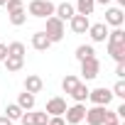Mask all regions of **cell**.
Returning a JSON list of instances; mask_svg holds the SVG:
<instances>
[{
  "instance_id": "cell-1",
  "label": "cell",
  "mask_w": 125,
  "mask_h": 125,
  "mask_svg": "<svg viewBox=\"0 0 125 125\" xmlns=\"http://www.w3.org/2000/svg\"><path fill=\"white\" fill-rule=\"evenodd\" d=\"M47 20V27H44V32H47V37L52 39V42H61L64 39V22H61L56 15H49V17H44Z\"/></svg>"
},
{
  "instance_id": "cell-2",
  "label": "cell",
  "mask_w": 125,
  "mask_h": 125,
  "mask_svg": "<svg viewBox=\"0 0 125 125\" xmlns=\"http://www.w3.org/2000/svg\"><path fill=\"white\" fill-rule=\"evenodd\" d=\"M54 3H52V0H32V3H30V15L32 17H39V20H44V17H49V15H54Z\"/></svg>"
},
{
  "instance_id": "cell-3",
  "label": "cell",
  "mask_w": 125,
  "mask_h": 125,
  "mask_svg": "<svg viewBox=\"0 0 125 125\" xmlns=\"http://www.w3.org/2000/svg\"><path fill=\"white\" fill-rule=\"evenodd\" d=\"M88 98H91V103H93V105H108V103H110L115 96H113V91H110V88L101 86V88L88 91Z\"/></svg>"
},
{
  "instance_id": "cell-4",
  "label": "cell",
  "mask_w": 125,
  "mask_h": 125,
  "mask_svg": "<svg viewBox=\"0 0 125 125\" xmlns=\"http://www.w3.org/2000/svg\"><path fill=\"white\" fill-rule=\"evenodd\" d=\"M98 71H101V61H98L96 56H88V59H83V61H81V76H83L86 81L96 79V76H98Z\"/></svg>"
},
{
  "instance_id": "cell-5",
  "label": "cell",
  "mask_w": 125,
  "mask_h": 125,
  "mask_svg": "<svg viewBox=\"0 0 125 125\" xmlns=\"http://www.w3.org/2000/svg\"><path fill=\"white\" fill-rule=\"evenodd\" d=\"M83 115H86V105H83V103H74L71 108L64 110V120H66L69 125H79V123L83 120Z\"/></svg>"
},
{
  "instance_id": "cell-6",
  "label": "cell",
  "mask_w": 125,
  "mask_h": 125,
  "mask_svg": "<svg viewBox=\"0 0 125 125\" xmlns=\"http://www.w3.org/2000/svg\"><path fill=\"white\" fill-rule=\"evenodd\" d=\"M20 123L22 125H47L49 123V115L44 113V110H25L22 113V118H20Z\"/></svg>"
},
{
  "instance_id": "cell-7",
  "label": "cell",
  "mask_w": 125,
  "mask_h": 125,
  "mask_svg": "<svg viewBox=\"0 0 125 125\" xmlns=\"http://www.w3.org/2000/svg\"><path fill=\"white\" fill-rule=\"evenodd\" d=\"M105 108L108 105H93V108H88L86 115H83V120L88 125H103L105 123Z\"/></svg>"
},
{
  "instance_id": "cell-8",
  "label": "cell",
  "mask_w": 125,
  "mask_h": 125,
  "mask_svg": "<svg viewBox=\"0 0 125 125\" xmlns=\"http://www.w3.org/2000/svg\"><path fill=\"white\" fill-rule=\"evenodd\" d=\"M64 110H66V101L61 98V96L49 98V101H47V108H44L47 115H64Z\"/></svg>"
},
{
  "instance_id": "cell-9",
  "label": "cell",
  "mask_w": 125,
  "mask_h": 125,
  "mask_svg": "<svg viewBox=\"0 0 125 125\" xmlns=\"http://www.w3.org/2000/svg\"><path fill=\"white\" fill-rule=\"evenodd\" d=\"M123 22H125L123 8H108V10H105V25H110V27H123Z\"/></svg>"
},
{
  "instance_id": "cell-10",
  "label": "cell",
  "mask_w": 125,
  "mask_h": 125,
  "mask_svg": "<svg viewBox=\"0 0 125 125\" xmlns=\"http://www.w3.org/2000/svg\"><path fill=\"white\" fill-rule=\"evenodd\" d=\"M69 25H71V30L76 32V34H86L88 32V27H91V22H88V15H74L71 20H69Z\"/></svg>"
},
{
  "instance_id": "cell-11",
  "label": "cell",
  "mask_w": 125,
  "mask_h": 125,
  "mask_svg": "<svg viewBox=\"0 0 125 125\" xmlns=\"http://www.w3.org/2000/svg\"><path fill=\"white\" fill-rule=\"evenodd\" d=\"M52 44H54V42L47 37V32H44V30H39V32H34V34H32V47H34L37 52H47Z\"/></svg>"
},
{
  "instance_id": "cell-12",
  "label": "cell",
  "mask_w": 125,
  "mask_h": 125,
  "mask_svg": "<svg viewBox=\"0 0 125 125\" xmlns=\"http://www.w3.org/2000/svg\"><path fill=\"white\" fill-rule=\"evenodd\" d=\"M88 34H91L93 42H105L108 39V25L105 22H96V25L88 27Z\"/></svg>"
},
{
  "instance_id": "cell-13",
  "label": "cell",
  "mask_w": 125,
  "mask_h": 125,
  "mask_svg": "<svg viewBox=\"0 0 125 125\" xmlns=\"http://www.w3.org/2000/svg\"><path fill=\"white\" fill-rule=\"evenodd\" d=\"M54 15H56L61 22H66V20H71V17L76 15V8H74L71 3H59V5L54 8Z\"/></svg>"
},
{
  "instance_id": "cell-14",
  "label": "cell",
  "mask_w": 125,
  "mask_h": 125,
  "mask_svg": "<svg viewBox=\"0 0 125 125\" xmlns=\"http://www.w3.org/2000/svg\"><path fill=\"white\" fill-rule=\"evenodd\" d=\"M44 88V81H42V76H37V74H30L27 79H25V91H30V93H39Z\"/></svg>"
},
{
  "instance_id": "cell-15",
  "label": "cell",
  "mask_w": 125,
  "mask_h": 125,
  "mask_svg": "<svg viewBox=\"0 0 125 125\" xmlns=\"http://www.w3.org/2000/svg\"><path fill=\"white\" fill-rule=\"evenodd\" d=\"M108 54L115 61H125V44L123 42H108Z\"/></svg>"
},
{
  "instance_id": "cell-16",
  "label": "cell",
  "mask_w": 125,
  "mask_h": 125,
  "mask_svg": "<svg viewBox=\"0 0 125 125\" xmlns=\"http://www.w3.org/2000/svg\"><path fill=\"white\" fill-rule=\"evenodd\" d=\"M3 61H5V69H8V71H20V69L25 66V56H10V54H8Z\"/></svg>"
},
{
  "instance_id": "cell-17",
  "label": "cell",
  "mask_w": 125,
  "mask_h": 125,
  "mask_svg": "<svg viewBox=\"0 0 125 125\" xmlns=\"http://www.w3.org/2000/svg\"><path fill=\"white\" fill-rule=\"evenodd\" d=\"M69 96H71V98H74V101H76V103H83V101H86V98H88V86H86V83H81V81H79V83H76V88H74V91H71V93H69Z\"/></svg>"
},
{
  "instance_id": "cell-18",
  "label": "cell",
  "mask_w": 125,
  "mask_h": 125,
  "mask_svg": "<svg viewBox=\"0 0 125 125\" xmlns=\"http://www.w3.org/2000/svg\"><path fill=\"white\" fill-rule=\"evenodd\" d=\"M17 105H20L22 110H32V108H34V93H30V91L20 93V96H17Z\"/></svg>"
},
{
  "instance_id": "cell-19",
  "label": "cell",
  "mask_w": 125,
  "mask_h": 125,
  "mask_svg": "<svg viewBox=\"0 0 125 125\" xmlns=\"http://www.w3.org/2000/svg\"><path fill=\"white\" fill-rule=\"evenodd\" d=\"M96 0H76V12L79 15H93Z\"/></svg>"
},
{
  "instance_id": "cell-20",
  "label": "cell",
  "mask_w": 125,
  "mask_h": 125,
  "mask_svg": "<svg viewBox=\"0 0 125 125\" xmlns=\"http://www.w3.org/2000/svg\"><path fill=\"white\" fill-rule=\"evenodd\" d=\"M8 20H10V25L20 27V25H25V22H27V10H25V8H22V10H15V12H10V15H8Z\"/></svg>"
},
{
  "instance_id": "cell-21",
  "label": "cell",
  "mask_w": 125,
  "mask_h": 125,
  "mask_svg": "<svg viewBox=\"0 0 125 125\" xmlns=\"http://www.w3.org/2000/svg\"><path fill=\"white\" fill-rule=\"evenodd\" d=\"M88 56H96V49H93L91 44H81V47H76V59H79V61H83V59H88Z\"/></svg>"
},
{
  "instance_id": "cell-22",
  "label": "cell",
  "mask_w": 125,
  "mask_h": 125,
  "mask_svg": "<svg viewBox=\"0 0 125 125\" xmlns=\"http://www.w3.org/2000/svg\"><path fill=\"white\" fill-rule=\"evenodd\" d=\"M5 113H8V118H10V120L15 123V120H20V118H22V113H25V110H22V108H20L17 103H10V105L5 108Z\"/></svg>"
},
{
  "instance_id": "cell-23",
  "label": "cell",
  "mask_w": 125,
  "mask_h": 125,
  "mask_svg": "<svg viewBox=\"0 0 125 125\" xmlns=\"http://www.w3.org/2000/svg\"><path fill=\"white\" fill-rule=\"evenodd\" d=\"M76 83H79V79L74 74H69V76H64V81H61V88H64V93H71L76 88Z\"/></svg>"
},
{
  "instance_id": "cell-24",
  "label": "cell",
  "mask_w": 125,
  "mask_h": 125,
  "mask_svg": "<svg viewBox=\"0 0 125 125\" xmlns=\"http://www.w3.org/2000/svg\"><path fill=\"white\" fill-rule=\"evenodd\" d=\"M8 54L10 56H25V44L22 42H10L8 44Z\"/></svg>"
},
{
  "instance_id": "cell-25",
  "label": "cell",
  "mask_w": 125,
  "mask_h": 125,
  "mask_svg": "<svg viewBox=\"0 0 125 125\" xmlns=\"http://www.w3.org/2000/svg\"><path fill=\"white\" fill-rule=\"evenodd\" d=\"M113 96H118V98H125V81H123V79H118V83L113 86Z\"/></svg>"
},
{
  "instance_id": "cell-26",
  "label": "cell",
  "mask_w": 125,
  "mask_h": 125,
  "mask_svg": "<svg viewBox=\"0 0 125 125\" xmlns=\"http://www.w3.org/2000/svg\"><path fill=\"white\" fill-rule=\"evenodd\" d=\"M5 8H8V12H15V10H22L25 5H22V0H8Z\"/></svg>"
},
{
  "instance_id": "cell-27",
  "label": "cell",
  "mask_w": 125,
  "mask_h": 125,
  "mask_svg": "<svg viewBox=\"0 0 125 125\" xmlns=\"http://www.w3.org/2000/svg\"><path fill=\"white\" fill-rule=\"evenodd\" d=\"M47 125H66V120H64V115H49Z\"/></svg>"
},
{
  "instance_id": "cell-28",
  "label": "cell",
  "mask_w": 125,
  "mask_h": 125,
  "mask_svg": "<svg viewBox=\"0 0 125 125\" xmlns=\"http://www.w3.org/2000/svg\"><path fill=\"white\" fill-rule=\"evenodd\" d=\"M115 76H118V79H125V61H118V66H115Z\"/></svg>"
},
{
  "instance_id": "cell-29",
  "label": "cell",
  "mask_w": 125,
  "mask_h": 125,
  "mask_svg": "<svg viewBox=\"0 0 125 125\" xmlns=\"http://www.w3.org/2000/svg\"><path fill=\"white\" fill-rule=\"evenodd\" d=\"M8 56V44H0V61Z\"/></svg>"
},
{
  "instance_id": "cell-30",
  "label": "cell",
  "mask_w": 125,
  "mask_h": 125,
  "mask_svg": "<svg viewBox=\"0 0 125 125\" xmlns=\"http://www.w3.org/2000/svg\"><path fill=\"white\" fill-rule=\"evenodd\" d=\"M0 125H12V120L8 115H0Z\"/></svg>"
},
{
  "instance_id": "cell-31",
  "label": "cell",
  "mask_w": 125,
  "mask_h": 125,
  "mask_svg": "<svg viewBox=\"0 0 125 125\" xmlns=\"http://www.w3.org/2000/svg\"><path fill=\"white\" fill-rule=\"evenodd\" d=\"M103 125H120V120H110V123H103Z\"/></svg>"
},
{
  "instance_id": "cell-32",
  "label": "cell",
  "mask_w": 125,
  "mask_h": 125,
  "mask_svg": "<svg viewBox=\"0 0 125 125\" xmlns=\"http://www.w3.org/2000/svg\"><path fill=\"white\" fill-rule=\"evenodd\" d=\"M96 3H101V5H108V3H110V0H96Z\"/></svg>"
},
{
  "instance_id": "cell-33",
  "label": "cell",
  "mask_w": 125,
  "mask_h": 125,
  "mask_svg": "<svg viewBox=\"0 0 125 125\" xmlns=\"http://www.w3.org/2000/svg\"><path fill=\"white\" fill-rule=\"evenodd\" d=\"M118 8H125V0H118Z\"/></svg>"
},
{
  "instance_id": "cell-34",
  "label": "cell",
  "mask_w": 125,
  "mask_h": 125,
  "mask_svg": "<svg viewBox=\"0 0 125 125\" xmlns=\"http://www.w3.org/2000/svg\"><path fill=\"white\" fill-rule=\"evenodd\" d=\"M5 3H8V0H0V5H5Z\"/></svg>"
}]
</instances>
